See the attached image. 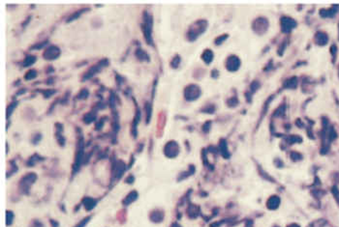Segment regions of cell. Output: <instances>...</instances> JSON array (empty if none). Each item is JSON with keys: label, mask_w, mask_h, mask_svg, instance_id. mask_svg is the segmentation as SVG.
Wrapping results in <instances>:
<instances>
[{"label": "cell", "mask_w": 339, "mask_h": 227, "mask_svg": "<svg viewBox=\"0 0 339 227\" xmlns=\"http://www.w3.org/2000/svg\"><path fill=\"white\" fill-rule=\"evenodd\" d=\"M144 20L141 23V30L144 33L145 40L148 45H152V27H153V19L150 14L146 11L144 12Z\"/></svg>", "instance_id": "1"}, {"label": "cell", "mask_w": 339, "mask_h": 227, "mask_svg": "<svg viewBox=\"0 0 339 227\" xmlns=\"http://www.w3.org/2000/svg\"><path fill=\"white\" fill-rule=\"evenodd\" d=\"M108 65H109V60L108 59H102V60H100L99 62L96 63L95 65H93L92 67H90L85 72L84 75L83 76V81H85V80L89 79V78L93 77L96 74L101 72L103 68L107 67Z\"/></svg>", "instance_id": "2"}, {"label": "cell", "mask_w": 339, "mask_h": 227, "mask_svg": "<svg viewBox=\"0 0 339 227\" xmlns=\"http://www.w3.org/2000/svg\"><path fill=\"white\" fill-rule=\"evenodd\" d=\"M207 28V22L204 20H199L197 22H195L188 31V39L190 41H194L198 38V36L202 33L204 32Z\"/></svg>", "instance_id": "3"}, {"label": "cell", "mask_w": 339, "mask_h": 227, "mask_svg": "<svg viewBox=\"0 0 339 227\" xmlns=\"http://www.w3.org/2000/svg\"><path fill=\"white\" fill-rule=\"evenodd\" d=\"M201 95V89L200 87L195 85V84H191L189 86H187L184 91V96L185 99L187 101H195L197 100Z\"/></svg>", "instance_id": "4"}, {"label": "cell", "mask_w": 339, "mask_h": 227, "mask_svg": "<svg viewBox=\"0 0 339 227\" xmlns=\"http://www.w3.org/2000/svg\"><path fill=\"white\" fill-rule=\"evenodd\" d=\"M60 54H61V50L58 47L50 46L45 49L44 53H43V57H44V59H46L48 61H51V60L57 59L60 56Z\"/></svg>", "instance_id": "5"}, {"label": "cell", "mask_w": 339, "mask_h": 227, "mask_svg": "<svg viewBox=\"0 0 339 227\" xmlns=\"http://www.w3.org/2000/svg\"><path fill=\"white\" fill-rule=\"evenodd\" d=\"M239 60L236 56H231L228 60H227V63H226V66L228 68L229 71H236V70L238 69L239 67Z\"/></svg>", "instance_id": "6"}, {"label": "cell", "mask_w": 339, "mask_h": 227, "mask_svg": "<svg viewBox=\"0 0 339 227\" xmlns=\"http://www.w3.org/2000/svg\"><path fill=\"white\" fill-rule=\"evenodd\" d=\"M35 180H36V175L35 174H28V175H26L22 178V180H21V184L22 186V188L24 189L28 188L30 187L31 184H33V183L35 182Z\"/></svg>", "instance_id": "7"}, {"label": "cell", "mask_w": 339, "mask_h": 227, "mask_svg": "<svg viewBox=\"0 0 339 227\" xmlns=\"http://www.w3.org/2000/svg\"><path fill=\"white\" fill-rule=\"evenodd\" d=\"M281 22H282V29L285 32H289L292 28L296 26V21L293 20L292 19H289V17H283Z\"/></svg>", "instance_id": "8"}, {"label": "cell", "mask_w": 339, "mask_h": 227, "mask_svg": "<svg viewBox=\"0 0 339 227\" xmlns=\"http://www.w3.org/2000/svg\"><path fill=\"white\" fill-rule=\"evenodd\" d=\"M124 170H125V164H124L123 161H117V163H115L114 165V177L117 179H119L122 175H123V172Z\"/></svg>", "instance_id": "9"}, {"label": "cell", "mask_w": 339, "mask_h": 227, "mask_svg": "<svg viewBox=\"0 0 339 227\" xmlns=\"http://www.w3.org/2000/svg\"><path fill=\"white\" fill-rule=\"evenodd\" d=\"M135 56L137 57V59L139 61H141V62H144V61H146V62H149V55L146 53V52L141 49V48H137L136 51H135Z\"/></svg>", "instance_id": "10"}, {"label": "cell", "mask_w": 339, "mask_h": 227, "mask_svg": "<svg viewBox=\"0 0 339 227\" xmlns=\"http://www.w3.org/2000/svg\"><path fill=\"white\" fill-rule=\"evenodd\" d=\"M88 10H89V8H84V9H81V10H78V11L74 12L72 15H71V16L68 17L66 21H67V22H72L73 20H78L79 17L81 16H82L84 12H87Z\"/></svg>", "instance_id": "11"}, {"label": "cell", "mask_w": 339, "mask_h": 227, "mask_svg": "<svg viewBox=\"0 0 339 227\" xmlns=\"http://www.w3.org/2000/svg\"><path fill=\"white\" fill-rule=\"evenodd\" d=\"M37 61V57L34 56V55H27L24 60L22 61V67L24 68H27V67H30L32 66L35 62Z\"/></svg>", "instance_id": "12"}, {"label": "cell", "mask_w": 339, "mask_h": 227, "mask_svg": "<svg viewBox=\"0 0 339 227\" xmlns=\"http://www.w3.org/2000/svg\"><path fill=\"white\" fill-rule=\"evenodd\" d=\"M140 118H141V111H140V108L137 107V110H136V115H135V118H134V121H133V134L134 136H136L137 134V132H136V129H137V126L139 124L140 122Z\"/></svg>", "instance_id": "13"}, {"label": "cell", "mask_w": 339, "mask_h": 227, "mask_svg": "<svg viewBox=\"0 0 339 227\" xmlns=\"http://www.w3.org/2000/svg\"><path fill=\"white\" fill-rule=\"evenodd\" d=\"M202 59L206 62L207 64H209L212 59H213V53L212 51L209 50V49H206L203 51V53L202 54Z\"/></svg>", "instance_id": "14"}, {"label": "cell", "mask_w": 339, "mask_h": 227, "mask_svg": "<svg viewBox=\"0 0 339 227\" xmlns=\"http://www.w3.org/2000/svg\"><path fill=\"white\" fill-rule=\"evenodd\" d=\"M137 198H138V193H136V191H132V193H130L127 195V197H126L125 199H124L123 203L125 204V205H129V204H131L132 202L135 201V200H136Z\"/></svg>", "instance_id": "15"}, {"label": "cell", "mask_w": 339, "mask_h": 227, "mask_svg": "<svg viewBox=\"0 0 339 227\" xmlns=\"http://www.w3.org/2000/svg\"><path fill=\"white\" fill-rule=\"evenodd\" d=\"M84 207H85L86 210H91V209H93V208L95 207V205H96V201H95L94 199H92V198H88V197H86V198H84Z\"/></svg>", "instance_id": "16"}, {"label": "cell", "mask_w": 339, "mask_h": 227, "mask_svg": "<svg viewBox=\"0 0 339 227\" xmlns=\"http://www.w3.org/2000/svg\"><path fill=\"white\" fill-rule=\"evenodd\" d=\"M95 119H96V113L94 111H90V112L86 113V114L84 115V121L85 124L91 123V122H93Z\"/></svg>", "instance_id": "17"}, {"label": "cell", "mask_w": 339, "mask_h": 227, "mask_svg": "<svg viewBox=\"0 0 339 227\" xmlns=\"http://www.w3.org/2000/svg\"><path fill=\"white\" fill-rule=\"evenodd\" d=\"M37 75H38V72L36 71V70L31 69L24 75V79L25 80H32V79H34V78H36Z\"/></svg>", "instance_id": "18"}, {"label": "cell", "mask_w": 339, "mask_h": 227, "mask_svg": "<svg viewBox=\"0 0 339 227\" xmlns=\"http://www.w3.org/2000/svg\"><path fill=\"white\" fill-rule=\"evenodd\" d=\"M88 96H89V91L86 88H84V89H82L81 91H79V94L77 95V99L85 100V99L88 98Z\"/></svg>", "instance_id": "19"}, {"label": "cell", "mask_w": 339, "mask_h": 227, "mask_svg": "<svg viewBox=\"0 0 339 227\" xmlns=\"http://www.w3.org/2000/svg\"><path fill=\"white\" fill-rule=\"evenodd\" d=\"M17 106V102H14L12 103H10L7 107V118H9L11 116V114L13 113L14 109L16 108V107Z\"/></svg>", "instance_id": "20"}, {"label": "cell", "mask_w": 339, "mask_h": 227, "mask_svg": "<svg viewBox=\"0 0 339 227\" xmlns=\"http://www.w3.org/2000/svg\"><path fill=\"white\" fill-rule=\"evenodd\" d=\"M48 41H44V42H41V43H35V45H33L31 48H30V50H34V49H37V50H39V49H41V48H43L45 46H46V45H48Z\"/></svg>", "instance_id": "21"}, {"label": "cell", "mask_w": 339, "mask_h": 227, "mask_svg": "<svg viewBox=\"0 0 339 227\" xmlns=\"http://www.w3.org/2000/svg\"><path fill=\"white\" fill-rule=\"evenodd\" d=\"M145 108H146V123H148L149 120H150V116H151V109H152V107H151V103L150 102H146V106H145Z\"/></svg>", "instance_id": "22"}, {"label": "cell", "mask_w": 339, "mask_h": 227, "mask_svg": "<svg viewBox=\"0 0 339 227\" xmlns=\"http://www.w3.org/2000/svg\"><path fill=\"white\" fill-rule=\"evenodd\" d=\"M42 93H43V95H44V98H46V99H48V98H50V97H51V96L53 95V94H55L56 93V91L55 90H52V89H46V90H43V91H41Z\"/></svg>", "instance_id": "23"}, {"label": "cell", "mask_w": 339, "mask_h": 227, "mask_svg": "<svg viewBox=\"0 0 339 227\" xmlns=\"http://www.w3.org/2000/svg\"><path fill=\"white\" fill-rule=\"evenodd\" d=\"M317 40H318V43H322V45H324V43H327V36H326L325 34H323V33H319V34L317 35Z\"/></svg>", "instance_id": "24"}, {"label": "cell", "mask_w": 339, "mask_h": 227, "mask_svg": "<svg viewBox=\"0 0 339 227\" xmlns=\"http://www.w3.org/2000/svg\"><path fill=\"white\" fill-rule=\"evenodd\" d=\"M179 63H180V57L179 56H175L171 62V65H172L173 68H177L178 65H179Z\"/></svg>", "instance_id": "25"}, {"label": "cell", "mask_w": 339, "mask_h": 227, "mask_svg": "<svg viewBox=\"0 0 339 227\" xmlns=\"http://www.w3.org/2000/svg\"><path fill=\"white\" fill-rule=\"evenodd\" d=\"M13 217H14V215L11 213V211H8L7 212V224L11 223V220H12Z\"/></svg>", "instance_id": "26"}, {"label": "cell", "mask_w": 339, "mask_h": 227, "mask_svg": "<svg viewBox=\"0 0 339 227\" xmlns=\"http://www.w3.org/2000/svg\"><path fill=\"white\" fill-rule=\"evenodd\" d=\"M226 37H227V36H221V37L217 38V39L215 40V43H216V45H220V43L226 39Z\"/></svg>", "instance_id": "27"}]
</instances>
